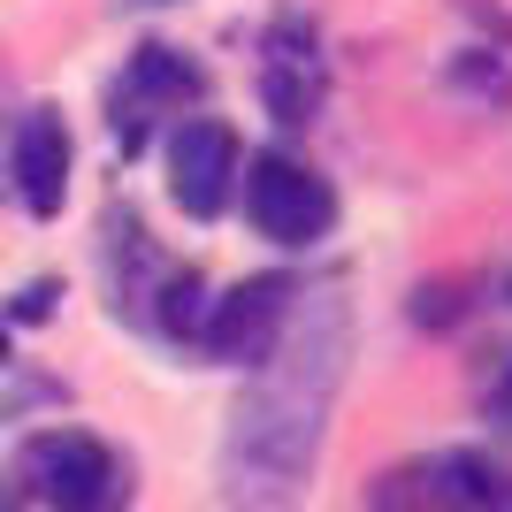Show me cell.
<instances>
[{
  "label": "cell",
  "mask_w": 512,
  "mask_h": 512,
  "mask_svg": "<svg viewBox=\"0 0 512 512\" xmlns=\"http://www.w3.org/2000/svg\"><path fill=\"white\" fill-rule=\"evenodd\" d=\"M146 321L161 329V337H199V321H207V283H199V268H176L169 260V276L153 283V306H146Z\"/></svg>",
  "instance_id": "8fae6325"
},
{
  "label": "cell",
  "mask_w": 512,
  "mask_h": 512,
  "mask_svg": "<svg viewBox=\"0 0 512 512\" xmlns=\"http://www.w3.org/2000/svg\"><path fill=\"white\" fill-rule=\"evenodd\" d=\"M8 176H16V199L31 214H62L69 199V130L54 107H23L16 130H8Z\"/></svg>",
  "instance_id": "9c48e42d"
},
{
  "label": "cell",
  "mask_w": 512,
  "mask_h": 512,
  "mask_svg": "<svg viewBox=\"0 0 512 512\" xmlns=\"http://www.w3.org/2000/svg\"><path fill=\"white\" fill-rule=\"evenodd\" d=\"M0 367H8V314H0Z\"/></svg>",
  "instance_id": "4fadbf2b"
},
{
  "label": "cell",
  "mask_w": 512,
  "mask_h": 512,
  "mask_svg": "<svg viewBox=\"0 0 512 512\" xmlns=\"http://www.w3.org/2000/svg\"><path fill=\"white\" fill-rule=\"evenodd\" d=\"M230 184H237V130L214 123V115L176 123V138H169V199L176 207L192 222H214L230 207Z\"/></svg>",
  "instance_id": "52a82bcc"
},
{
  "label": "cell",
  "mask_w": 512,
  "mask_h": 512,
  "mask_svg": "<svg viewBox=\"0 0 512 512\" xmlns=\"http://www.w3.org/2000/svg\"><path fill=\"white\" fill-rule=\"evenodd\" d=\"M291 299H299V283H291V276H245L237 291H222V299L207 306V321H199L207 360H222V367H253L260 352L283 337Z\"/></svg>",
  "instance_id": "277c9868"
},
{
  "label": "cell",
  "mask_w": 512,
  "mask_h": 512,
  "mask_svg": "<svg viewBox=\"0 0 512 512\" xmlns=\"http://www.w3.org/2000/svg\"><path fill=\"white\" fill-rule=\"evenodd\" d=\"M199 92H207L199 62H184L176 46H138V54H130V69H123V85H115V100H107V107H115L107 123H115L123 161L146 146V130H153V115H161V107H192Z\"/></svg>",
  "instance_id": "8992f818"
},
{
  "label": "cell",
  "mask_w": 512,
  "mask_h": 512,
  "mask_svg": "<svg viewBox=\"0 0 512 512\" xmlns=\"http://www.w3.org/2000/svg\"><path fill=\"white\" fill-rule=\"evenodd\" d=\"M321 92H329V69H321L314 31H306L299 16H283L276 31H268V54H260V100H268L276 123L299 130V123L321 115Z\"/></svg>",
  "instance_id": "ba28073f"
},
{
  "label": "cell",
  "mask_w": 512,
  "mask_h": 512,
  "mask_svg": "<svg viewBox=\"0 0 512 512\" xmlns=\"http://www.w3.org/2000/svg\"><path fill=\"white\" fill-rule=\"evenodd\" d=\"M54 299H62L54 283H23L16 306H8V321H46V314H54Z\"/></svg>",
  "instance_id": "7c38bea8"
},
{
  "label": "cell",
  "mask_w": 512,
  "mask_h": 512,
  "mask_svg": "<svg viewBox=\"0 0 512 512\" xmlns=\"http://www.w3.org/2000/svg\"><path fill=\"white\" fill-rule=\"evenodd\" d=\"M16 474H23V497H31V505H62V512H107V505L130 497L115 451H107L100 436H85V428H39V436L23 444Z\"/></svg>",
  "instance_id": "7a4b0ae2"
},
{
  "label": "cell",
  "mask_w": 512,
  "mask_h": 512,
  "mask_svg": "<svg viewBox=\"0 0 512 512\" xmlns=\"http://www.w3.org/2000/svg\"><path fill=\"white\" fill-rule=\"evenodd\" d=\"M169 276V260L153 253V237L138 214H107V291H115V314H146L153 306V283Z\"/></svg>",
  "instance_id": "30bf717a"
},
{
  "label": "cell",
  "mask_w": 512,
  "mask_h": 512,
  "mask_svg": "<svg viewBox=\"0 0 512 512\" xmlns=\"http://www.w3.org/2000/svg\"><path fill=\"white\" fill-rule=\"evenodd\" d=\"M367 505H512V474H497L482 451H428V459H413V467H390L375 490H367Z\"/></svg>",
  "instance_id": "5b68a950"
},
{
  "label": "cell",
  "mask_w": 512,
  "mask_h": 512,
  "mask_svg": "<svg viewBox=\"0 0 512 512\" xmlns=\"http://www.w3.org/2000/svg\"><path fill=\"white\" fill-rule=\"evenodd\" d=\"M245 222H253L268 245H321L337 230V192L329 176H314L291 153H253L245 161Z\"/></svg>",
  "instance_id": "3957f363"
},
{
  "label": "cell",
  "mask_w": 512,
  "mask_h": 512,
  "mask_svg": "<svg viewBox=\"0 0 512 512\" xmlns=\"http://www.w3.org/2000/svg\"><path fill=\"white\" fill-rule=\"evenodd\" d=\"M344 360H352V299L337 283L291 299L283 337L253 360V390L230 406L222 428V497L237 505H283L314 474L329 406H337Z\"/></svg>",
  "instance_id": "6da1fadb"
}]
</instances>
